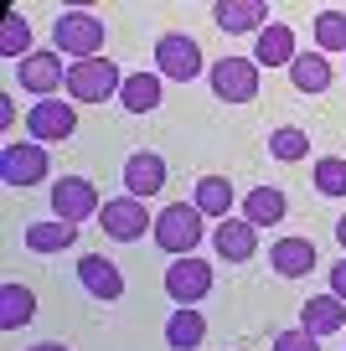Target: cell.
<instances>
[{
  "instance_id": "28",
  "label": "cell",
  "mask_w": 346,
  "mask_h": 351,
  "mask_svg": "<svg viewBox=\"0 0 346 351\" xmlns=\"http://www.w3.org/2000/svg\"><path fill=\"white\" fill-rule=\"evenodd\" d=\"M315 52H346V11L315 16Z\"/></svg>"
},
{
  "instance_id": "13",
  "label": "cell",
  "mask_w": 346,
  "mask_h": 351,
  "mask_svg": "<svg viewBox=\"0 0 346 351\" xmlns=\"http://www.w3.org/2000/svg\"><path fill=\"white\" fill-rule=\"evenodd\" d=\"M212 248L222 253L227 263H249L253 253H259V228H253L249 217H222L212 228Z\"/></svg>"
},
{
  "instance_id": "34",
  "label": "cell",
  "mask_w": 346,
  "mask_h": 351,
  "mask_svg": "<svg viewBox=\"0 0 346 351\" xmlns=\"http://www.w3.org/2000/svg\"><path fill=\"white\" fill-rule=\"evenodd\" d=\"M341 336H346V330H341Z\"/></svg>"
},
{
  "instance_id": "8",
  "label": "cell",
  "mask_w": 346,
  "mask_h": 351,
  "mask_svg": "<svg viewBox=\"0 0 346 351\" xmlns=\"http://www.w3.org/2000/svg\"><path fill=\"white\" fill-rule=\"evenodd\" d=\"M98 186L88 181V176H62L52 186V217H62V222H88V217H98Z\"/></svg>"
},
{
  "instance_id": "26",
  "label": "cell",
  "mask_w": 346,
  "mask_h": 351,
  "mask_svg": "<svg viewBox=\"0 0 346 351\" xmlns=\"http://www.w3.org/2000/svg\"><path fill=\"white\" fill-rule=\"evenodd\" d=\"M32 21H21V16H5L0 21V57L5 62H21V57H32Z\"/></svg>"
},
{
  "instance_id": "25",
  "label": "cell",
  "mask_w": 346,
  "mask_h": 351,
  "mask_svg": "<svg viewBox=\"0 0 346 351\" xmlns=\"http://www.w3.org/2000/svg\"><path fill=\"white\" fill-rule=\"evenodd\" d=\"M36 315V295L26 285H0V330H21Z\"/></svg>"
},
{
  "instance_id": "18",
  "label": "cell",
  "mask_w": 346,
  "mask_h": 351,
  "mask_svg": "<svg viewBox=\"0 0 346 351\" xmlns=\"http://www.w3.org/2000/svg\"><path fill=\"white\" fill-rule=\"evenodd\" d=\"M269 269L279 279H300V274H310L315 269V243L310 238H279L269 248Z\"/></svg>"
},
{
  "instance_id": "29",
  "label": "cell",
  "mask_w": 346,
  "mask_h": 351,
  "mask_svg": "<svg viewBox=\"0 0 346 351\" xmlns=\"http://www.w3.org/2000/svg\"><path fill=\"white\" fill-rule=\"evenodd\" d=\"M315 191L321 197H346V160L341 155H321L315 160Z\"/></svg>"
},
{
  "instance_id": "16",
  "label": "cell",
  "mask_w": 346,
  "mask_h": 351,
  "mask_svg": "<svg viewBox=\"0 0 346 351\" xmlns=\"http://www.w3.org/2000/svg\"><path fill=\"white\" fill-rule=\"evenodd\" d=\"M212 21L222 26V32H233V36L264 32V21H269V5H264V0H217V5H212Z\"/></svg>"
},
{
  "instance_id": "11",
  "label": "cell",
  "mask_w": 346,
  "mask_h": 351,
  "mask_svg": "<svg viewBox=\"0 0 346 351\" xmlns=\"http://www.w3.org/2000/svg\"><path fill=\"white\" fill-rule=\"evenodd\" d=\"M16 83L36 99H52L57 88H67V67H62V52H32L16 62Z\"/></svg>"
},
{
  "instance_id": "27",
  "label": "cell",
  "mask_w": 346,
  "mask_h": 351,
  "mask_svg": "<svg viewBox=\"0 0 346 351\" xmlns=\"http://www.w3.org/2000/svg\"><path fill=\"white\" fill-rule=\"evenodd\" d=\"M269 155L274 160H305V155H310V134L295 130V124H279V130L269 134Z\"/></svg>"
},
{
  "instance_id": "30",
  "label": "cell",
  "mask_w": 346,
  "mask_h": 351,
  "mask_svg": "<svg viewBox=\"0 0 346 351\" xmlns=\"http://www.w3.org/2000/svg\"><path fill=\"white\" fill-rule=\"evenodd\" d=\"M274 351H321V336H310V330H279L274 336Z\"/></svg>"
},
{
  "instance_id": "7",
  "label": "cell",
  "mask_w": 346,
  "mask_h": 351,
  "mask_svg": "<svg viewBox=\"0 0 346 351\" xmlns=\"http://www.w3.org/2000/svg\"><path fill=\"white\" fill-rule=\"evenodd\" d=\"M47 171H52V160H47V145H5L0 150V181L5 186H36V181H47Z\"/></svg>"
},
{
  "instance_id": "15",
  "label": "cell",
  "mask_w": 346,
  "mask_h": 351,
  "mask_svg": "<svg viewBox=\"0 0 346 351\" xmlns=\"http://www.w3.org/2000/svg\"><path fill=\"white\" fill-rule=\"evenodd\" d=\"M300 330H310V336H341V330H346V300L310 295L300 305Z\"/></svg>"
},
{
  "instance_id": "14",
  "label": "cell",
  "mask_w": 346,
  "mask_h": 351,
  "mask_svg": "<svg viewBox=\"0 0 346 351\" xmlns=\"http://www.w3.org/2000/svg\"><path fill=\"white\" fill-rule=\"evenodd\" d=\"M78 285H83L93 300H119V295H124L119 263L104 258V253H83V258H78Z\"/></svg>"
},
{
  "instance_id": "3",
  "label": "cell",
  "mask_w": 346,
  "mask_h": 351,
  "mask_svg": "<svg viewBox=\"0 0 346 351\" xmlns=\"http://www.w3.org/2000/svg\"><path fill=\"white\" fill-rule=\"evenodd\" d=\"M52 42H57V52L78 57V62L104 57V16H93V11H62L52 21Z\"/></svg>"
},
{
  "instance_id": "5",
  "label": "cell",
  "mask_w": 346,
  "mask_h": 351,
  "mask_svg": "<svg viewBox=\"0 0 346 351\" xmlns=\"http://www.w3.org/2000/svg\"><path fill=\"white\" fill-rule=\"evenodd\" d=\"M98 228H104V238H114V243H140L145 228H155V217L145 212L140 197H114V202L98 207Z\"/></svg>"
},
{
  "instance_id": "9",
  "label": "cell",
  "mask_w": 346,
  "mask_h": 351,
  "mask_svg": "<svg viewBox=\"0 0 346 351\" xmlns=\"http://www.w3.org/2000/svg\"><path fill=\"white\" fill-rule=\"evenodd\" d=\"M165 295H171L176 305H196V300H207V295H212V263L196 258V253L176 258L171 269H165Z\"/></svg>"
},
{
  "instance_id": "31",
  "label": "cell",
  "mask_w": 346,
  "mask_h": 351,
  "mask_svg": "<svg viewBox=\"0 0 346 351\" xmlns=\"http://www.w3.org/2000/svg\"><path fill=\"white\" fill-rule=\"evenodd\" d=\"M331 295H336V300H346V253L331 263Z\"/></svg>"
},
{
  "instance_id": "12",
  "label": "cell",
  "mask_w": 346,
  "mask_h": 351,
  "mask_svg": "<svg viewBox=\"0 0 346 351\" xmlns=\"http://www.w3.org/2000/svg\"><path fill=\"white\" fill-rule=\"evenodd\" d=\"M155 191H165V160L155 150H135L130 160H124V197L150 202Z\"/></svg>"
},
{
  "instance_id": "20",
  "label": "cell",
  "mask_w": 346,
  "mask_h": 351,
  "mask_svg": "<svg viewBox=\"0 0 346 351\" xmlns=\"http://www.w3.org/2000/svg\"><path fill=\"white\" fill-rule=\"evenodd\" d=\"M202 336H207L202 310H196V305H176L171 320H165V346H171V351H196Z\"/></svg>"
},
{
  "instance_id": "1",
  "label": "cell",
  "mask_w": 346,
  "mask_h": 351,
  "mask_svg": "<svg viewBox=\"0 0 346 351\" xmlns=\"http://www.w3.org/2000/svg\"><path fill=\"white\" fill-rule=\"evenodd\" d=\"M202 212L192 207V202H171V207H161L155 212V228H150V238H155V248H165L171 258H186V253H196V243L207 238V228H202Z\"/></svg>"
},
{
  "instance_id": "6",
  "label": "cell",
  "mask_w": 346,
  "mask_h": 351,
  "mask_svg": "<svg viewBox=\"0 0 346 351\" xmlns=\"http://www.w3.org/2000/svg\"><path fill=\"white\" fill-rule=\"evenodd\" d=\"M155 67H161V77H171V83H192V77H202V47H196V36L165 32L161 42H155Z\"/></svg>"
},
{
  "instance_id": "32",
  "label": "cell",
  "mask_w": 346,
  "mask_h": 351,
  "mask_svg": "<svg viewBox=\"0 0 346 351\" xmlns=\"http://www.w3.org/2000/svg\"><path fill=\"white\" fill-rule=\"evenodd\" d=\"M32 351H67V346H62V341H36Z\"/></svg>"
},
{
  "instance_id": "22",
  "label": "cell",
  "mask_w": 346,
  "mask_h": 351,
  "mask_svg": "<svg viewBox=\"0 0 346 351\" xmlns=\"http://www.w3.org/2000/svg\"><path fill=\"white\" fill-rule=\"evenodd\" d=\"M119 104L130 114L161 109V73H130V77H124V88H119Z\"/></svg>"
},
{
  "instance_id": "33",
  "label": "cell",
  "mask_w": 346,
  "mask_h": 351,
  "mask_svg": "<svg viewBox=\"0 0 346 351\" xmlns=\"http://www.w3.org/2000/svg\"><path fill=\"white\" fill-rule=\"evenodd\" d=\"M336 243L346 248V217H336Z\"/></svg>"
},
{
  "instance_id": "21",
  "label": "cell",
  "mask_w": 346,
  "mask_h": 351,
  "mask_svg": "<svg viewBox=\"0 0 346 351\" xmlns=\"http://www.w3.org/2000/svg\"><path fill=\"white\" fill-rule=\"evenodd\" d=\"M192 207L202 212V217H233V181L227 176H202L196 181V197H192Z\"/></svg>"
},
{
  "instance_id": "10",
  "label": "cell",
  "mask_w": 346,
  "mask_h": 351,
  "mask_svg": "<svg viewBox=\"0 0 346 351\" xmlns=\"http://www.w3.org/2000/svg\"><path fill=\"white\" fill-rule=\"evenodd\" d=\"M73 130H78V109H73V104L42 99V104L26 109V134H32L36 145H62Z\"/></svg>"
},
{
  "instance_id": "23",
  "label": "cell",
  "mask_w": 346,
  "mask_h": 351,
  "mask_svg": "<svg viewBox=\"0 0 346 351\" xmlns=\"http://www.w3.org/2000/svg\"><path fill=\"white\" fill-rule=\"evenodd\" d=\"M290 83L300 88V93H325V88H331V62H325V52H300L290 62Z\"/></svg>"
},
{
  "instance_id": "19",
  "label": "cell",
  "mask_w": 346,
  "mask_h": 351,
  "mask_svg": "<svg viewBox=\"0 0 346 351\" xmlns=\"http://www.w3.org/2000/svg\"><path fill=\"white\" fill-rule=\"evenodd\" d=\"M21 243H26L32 253H62V248H73V243H78V228H73V222H62V217L26 222V228H21Z\"/></svg>"
},
{
  "instance_id": "24",
  "label": "cell",
  "mask_w": 346,
  "mask_h": 351,
  "mask_svg": "<svg viewBox=\"0 0 346 351\" xmlns=\"http://www.w3.org/2000/svg\"><path fill=\"white\" fill-rule=\"evenodd\" d=\"M243 217H249L253 228H274V222H284V191L279 186H253L249 197H243Z\"/></svg>"
},
{
  "instance_id": "17",
  "label": "cell",
  "mask_w": 346,
  "mask_h": 351,
  "mask_svg": "<svg viewBox=\"0 0 346 351\" xmlns=\"http://www.w3.org/2000/svg\"><path fill=\"white\" fill-rule=\"evenodd\" d=\"M295 57H300L295 52V32L284 21H269L259 36H253V62L259 67H290Z\"/></svg>"
},
{
  "instance_id": "2",
  "label": "cell",
  "mask_w": 346,
  "mask_h": 351,
  "mask_svg": "<svg viewBox=\"0 0 346 351\" xmlns=\"http://www.w3.org/2000/svg\"><path fill=\"white\" fill-rule=\"evenodd\" d=\"M119 88H124V73H119V62H108V57L67 62V99L104 104V99H119Z\"/></svg>"
},
{
  "instance_id": "4",
  "label": "cell",
  "mask_w": 346,
  "mask_h": 351,
  "mask_svg": "<svg viewBox=\"0 0 346 351\" xmlns=\"http://www.w3.org/2000/svg\"><path fill=\"white\" fill-rule=\"evenodd\" d=\"M212 93L222 104H253L259 99V62L253 57H222V62H212Z\"/></svg>"
}]
</instances>
